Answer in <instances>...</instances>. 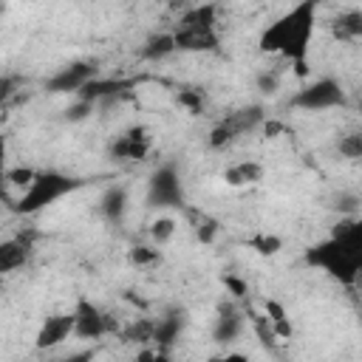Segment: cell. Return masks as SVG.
Masks as SVG:
<instances>
[{
    "label": "cell",
    "instance_id": "obj_28",
    "mask_svg": "<svg viewBox=\"0 0 362 362\" xmlns=\"http://www.w3.org/2000/svg\"><path fill=\"white\" fill-rule=\"evenodd\" d=\"M130 260L136 266H147V263H156L158 260V249H150V246H136L130 252Z\"/></svg>",
    "mask_w": 362,
    "mask_h": 362
},
{
    "label": "cell",
    "instance_id": "obj_25",
    "mask_svg": "<svg viewBox=\"0 0 362 362\" xmlns=\"http://www.w3.org/2000/svg\"><path fill=\"white\" fill-rule=\"evenodd\" d=\"M178 105L187 107L192 116H198L204 110V93L201 90H181L178 93Z\"/></svg>",
    "mask_w": 362,
    "mask_h": 362
},
{
    "label": "cell",
    "instance_id": "obj_24",
    "mask_svg": "<svg viewBox=\"0 0 362 362\" xmlns=\"http://www.w3.org/2000/svg\"><path fill=\"white\" fill-rule=\"evenodd\" d=\"M173 232H175V221H173V218H158V221H153V226H150V235H153L156 243H167V240L173 238Z\"/></svg>",
    "mask_w": 362,
    "mask_h": 362
},
{
    "label": "cell",
    "instance_id": "obj_9",
    "mask_svg": "<svg viewBox=\"0 0 362 362\" xmlns=\"http://www.w3.org/2000/svg\"><path fill=\"white\" fill-rule=\"evenodd\" d=\"M71 334H74V311H71V314H54V317H48V320L40 325L34 345H37L40 351H51V348L62 345Z\"/></svg>",
    "mask_w": 362,
    "mask_h": 362
},
{
    "label": "cell",
    "instance_id": "obj_3",
    "mask_svg": "<svg viewBox=\"0 0 362 362\" xmlns=\"http://www.w3.org/2000/svg\"><path fill=\"white\" fill-rule=\"evenodd\" d=\"M305 260L311 266L325 269L334 280H339L345 286H351L359 277V269H362V252H354V249H348V246H342V243H337L331 238L317 243V246H311L305 252Z\"/></svg>",
    "mask_w": 362,
    "mask_h": 362
},
{
    "label": "cell",
    "instance_id": "obj_29",
    "mask_svg": "<svg viewBox=\"0 0 362 362\" xmlns=\"http://www.w3.org/2000/svg\"><path fill=\"white\" fill-rule=\"evenodd\" d=\"M277 88H280V74H272V71H260L257 74V90L274 93Z\"/></svg>",
    "mask_w": 362,
    "mask_h": 362
},
{
    "label": "cell",
    "instance_id": "obj_5",
    "mask_svg": "<svg viewBox=\"0 0 362 362\" xmlns=\"http://www.w3.org/2000/svg\"><path fill=\"white\" fill-rule=\"evenodd\" d=\"M147 204L150 206H181L184 204V189L175 164H161L147 184Z\"/></svg>",
    "mask_w": 362,
    "mask_h": 362
},
{
    "label": "cell",
    "instance_id": "obj_34",
    "mask_svg": "<svg viewBox=\"0 0 362 362\" xmlns=\"http://www.w3.org/2000/svg\"><path fill=\"white\" fill-rule=\"evenodd\" d=\"M11 93H14V79L0 76V102H3V99H8Z\"/></svg>",
    "mask_w": 362,
    "mask_h": 362
},
{
    "label": "cell",
    "instance_id": "obj_12",
    "mask_svg": "<svg viewBox=\"0 0 362 362\" xmlns=\"http://www.w3.org/2000/svg\"><path fill=\"white\" fill-rule=\"evenodd\" d=\"M34 255V246L23 238H8L0 243V274H8L20 266H25Z\"/></svg>",
    "mask_w": 362,
    "mask_h": 362
},
{
    "label": "cell",
    "instance_id": "obj_1",
    "mask_svg": "<svg viewBox=\"0 0 362 362\" xmlns=\"http://www.w3.org/2000/svg\"><path fill=\"white\" fill-rule=\"evenodd\" d=\"M317 23V3L303 0L294 8H288L280 20H274L263 34H260V51L263 54H283L286 59L305 62V51L314 34Z\"/></svg>",
    "mask_w": 362,
    "mask_h": 362
},
{
    "label": "cell",
    "instance_id": "obj_30",
    "mask_svg": "<svg viewBox=\"0 0 362 362\" xmlns=\"http://www.w3.org/2000/svg\"><path fill=\"white\" fill-rule=\"evenodd\" d=\"M223 286H226V291L232 297H246V291H249L246 280H240L238 274H223Z\"/></svg>",
    "mask_w": 362,
    "mask_h": 362
},
{
    "label": "cell",
    "instance_id": "obj_7",
    "mask_svg": "<svg viewBox=\"0 0 362 362\" xmlns=\"http://www.w3.org/2000/svg\"><path fill=\"white\" fill-rule=\"evenodd\" d=\"M107 331H110L107 317L90 300H79L76 308H74V334L79 339H99Z\"/></svg>",
    "mask_w": 362,
    "mask_h": 362
},
{
    "label": "cell",
    "instance_id": "obj_8",
    "mask_svg": "<svg viewBox=\"0 0 362 362\" xmlns=\"http://www.w3.org/2000/svg\"><path fill=\"white\" fill-rule=\"evenodd\" d=\"M147 150H150V136H147V127H141V124L124 130L110 144V156L119 161H141L147 156Z\"/></svg>",
    "mask_w": 362,
    "mask_h": 362
},
{
    "label": "cell",
    "instance_id": "obj_4",
    "mask_svg": "<svg viewBox=\"0 0 362 362\" xmlns=\"http://www.w3.org/2000/svg\"><path fill=\"white\" fill-rule=\"evenodd\" d=\"M291 105L294 107H303V110H328V107H339L345 105V90L337 79L325 76V79H317L311 85H305L303 90H297L291 96Z\"/></svg>",
    "mask_w": 362,
    "mask_h": 362
},
{
    "label": "cell",
    "instance_id": "obj_18",
    "mask_svg": "<svg viewBox=\"0 0 362 362\" xmlns=\"http://www.w3.org/2000/svg\"><path fill=\"white\" fill-rule=\"evenodd\" d=\"M331 28H334V37H342V40H356V37H362V11H345V14H339L334 23H331Z\"/></svg>",
    "mask_w": 362,
    "mask_h": 362
},
{
    "label": "cell",
    "instance_id": "obj_13",
    "mask_svg": "<svg viewBox=\"0 0 362 362\" xmlns=\"http://www.w3.org/2000/svg\"><path fill=\"white\" fill-rule=\"evenodd\" d=\"M263 122V107L260 105H249V107H240L238 113H229L223 122H218L232 139H238V136H243V133H249L252 127H257Z\"/></svg>",
    "mask_w": 362,
    "mask_h": 362
},
{
    "label": "cell",
    "instance_id": "obj_15",
    "mask_svg": "<svg viewBox=\"0 0 362 362\" xmlns=\"http://www.w3.org/2000/svg\"><path fill=\"white\" fill-rule=\"evenodd\" d=\"M240 331H243V317L238 311H232V308H221V314L215 320V328H212L215 342L229 345V342H235L240 337Z\"/></svg>",
    "mask_w": 362,
    "mask_h": 362
},
{
    "label": "cell",
    "instance_id": "obj_19",
    "mask_svg": "<svg viewBox=\"0 0 362 362\" xmlns=\"http://www.w3.org/2000/svg\"><path fill=\"white\" fill-rule=\"evenodd\" d=\"M215 6L206 3V6H192L181 14V25H189V28H215Z\"/></svg>",
    "mask_w": 362,
    "mask_h": 362
},
{
    "label": "cell",
    "instance_id": "obj_21",
    "mask_svg": "<svg viewBox=\"0 0 362 362\" xmlns=\"http://www.w3.org/2000/svg\"><path fill=\"white\" fill-rule=\"evenodd\" d=\"M249 246L257 252V255H277L283 249V240L277 235H269V232H260V235H252L249 238Z\"/></svg>",
    "mask_w": 362,
    "mask_h": 362
},
{
    "label": "cell",
    "instance_id": "obj_32",
    "mask_svg": "<svg viewBox=\"0 0 362 362\" xmlns=\"http://www.w3.org/2000/svg\"><path fill=\"white\" fill-rule=\"evenodd\" d=\"M334 206H337L339 212H345V218H348V215H354V212H356L359 198H356L354 192H345V195H339V198H337V204H334Z\"/></svg>",
    "mask_w": 362,
    "mask_h": 362
},
{
    "label": "cell",
    "instance_id": "obj_2",
    "mask_svg": "<svg viewBox=\"0 0 362 362\" xmlns=\"http://www.w3.org/2000/svg\"><path fill=\"white\" fill-rule=\"evenodd\" d=\"M76 187H82L79 178H71V175H62L57 170H45V173H37L34 181L25 187V192L20 195V201H14V212L20 215H37L40 209L51 206L54 201H59L62 195L74 192Z\"/></svg>",
    "mask_w": 362,
    "mask_h": 362
},
{
    "label": "cell",
    "instance_id": "obj_6",
    "mask_svg": "<svg viewBox=\"0 0 362 362\" xmlns=\"http://www.w3.org/2000/svg\"><path fill=\"white\" fill-rule=\"evenodd\" d=\"M90 79H96V62H88V59H79V62H71L65 68H59L48 82L45 88L51 93H76L82 85H88Z\"/></svg>",
    "mask_w": 362,
    "mask_h": 362
},
{
    "label": "cell",
    "instance_id": "obj_39",
    "mask_svg": "<svg viewBox=\"0 0 362 362\" xmlns=\"http://www.w3.org/2000/svg\"><path fill=\"white\" fill-rule=\"evenodd\" d=\"M206 362H221V356H212V359H206Z\"/></svg>",
    "mask_w": 362,
    "mask_h": 362
},
{
    "label": "cell",
    "instance_id": "obj_16",
    "mask_svg": "<svg viewBox=\"0 0 362 362\" xmlns=\"http://www.w3.org/2000/svg\"><path fill=\"white\" fill-rule=\"evenodd\" d=\"M99 209H102V215H105L107 221H122V215H124V209H127V189L119 187V184L107 187V189L102 192Z\"/></svg>",
    "mask_w": 362,
    "mask_h": 362
},
{
    "label": "cell",
    "instance_id": "obj_10",
    "mask_svg": "<svg viewBox=\"0 0 362 362\" xmlns=\"http://www.w3.org/2000/svg\"><path fill=\"white\" fill-rule=\"evenodd\" d=\"M175 51H218V34L215 28H189L178 25L173 31Z\"/></svg>",
    "mask_w": 362,
    "mask_h": 362
},
{
    "label": "cell",
    "instance_id": "obj_23",
    "mask_svg": "<svg viewBox=\"0 0 362 362\" xmlns=\"http://www.w3.org/2000/svg\"><path fill=\"white\" fill-rule=\"evenodd\" d=\"M122 337L130 339V342H153V322H150V320H139V322H133Z\"/></svg>",
    "mask_w": 362,
    "mask_h": 362
},
{
    "label": "cell",
    "instance_id": "obj_33",
    "mask_svg": "<svg viewBox=\"0 0 362 362\" xmlns=\"http://www.w3.org/2000/svg\"><path fill=\"white\" fill-rule=\"evenodd\" d=\"M93 348H85V351H76V354H71V356H65V359H59V362H93Z\"/></svg>",
    "mask_w": 362,
    "mask_h": 362
},
{
    "label": "cell",
    "instance_id": "obj_26",
    "mask_svg": "<svg viewBox=\"0 0 362 362\" xmlns=\"http://www.w3.org/2000/svg\"><path fill=\"white\" fill-rule=\"evenodd\" d=\"M90 113H93V105H90V102L76 99L71 107H65V113H62V116H65V122H85Z\"/></svg>",
    "mask_w": 362,
    "mask_h": 362
},
{
    "label": "cell",
    "instance_id": "obj_22",
    "mask_svg": "<svg viewBox=\"0 0 362 362\" xmlns=\"http://www.w3.org/2000/svg\"><path fill=\"white\" fill-rule=\"evenodd\" d=\"M337 150H339L345 158H351V161L362 158V136H359V133H348V136H342V139L337 141Z\"/></svg>",
    "mask_w": 362,
    "mask_h": 362
},
{
    "label": "cell",
    "instance_id": "obj_14",
    "mask_svg": "<svg viewBox=\"0 0 362 362\" xmlns=\"http://www.w3.org/2000/svg\"><path fill=\"white\" fill-rule=\"evenodd\" d=\"M130 88V82H124V79H90L88 85H82L79 90H76V99H82V102H90V105H96L99 99H107V96H116V93H122V90H127Z\"/></svg>",
    "mask_w": 362,
    "mask_h": 362
},
{
    "label": "cell",
    "instance_id": "obj_38",
    "mask_svg": "<svg viewBox=\"0 0 362 362\" xmlns=\"http://www.w3.org/2000/svg\"><path fill=\"white\" fill-rule=\"evenodd\" d=\"M153 362H170V356H167V354H164V351H158V354H156V356H153Z\"/></svg>",
    "mask_w": 362,
    "mask_h": 362
},
{
    "label": "cell",
    "instance_id": "obj_37",
    "mask_svg": "<svg viewBox=\"0 0 362 362\" xmlns=\"http://www.w3.org/2000/svg\"><path fill=\"white\" fill-rule=\"evenodd\" d=\"M280 130H283V124H277V122H269V124H266V133H269V136H277Z\"/></svg>",
    "mask_w": 362,
    "mask_h": 362
},
{
    "label": "cell",
    "instance_id": "obj_36",
    "mask_svg": "<svg viewBox=\"0 0 362 362\" xmlns=\"http://www.w3.org/2000/svg\"><path fill=\"white\" fill-rule=\"evenodd\" d=\"M221 362H249V356L246 354H226V356H221Z\"/></svg>",
    "mask_w": 362,
    "mask_h": 362
},
{
    "label": "cell",
    "instance_id": "obj_20",
    "mask_svg": "<svg viewBox=\"0 0 362 362\" xmlns=\"http://www.w3.org/2000/svg\"><path fill=\"white\" fill-rule=\"evenodd\" d=\"M173 51H175L173 34H153V37L144 42V48H141L144 59H164V57H170Z\"/></svg>",
    "mask_w": 362,
    "mask_h": 362
},
{
    "label": "cell",
    "instance_id": "obj_17",
    "mask_svg": "<svg viewBox=\"0 0 362 362\" xmlns=\"http://www.w3.org/2000/svg\"><path fill=\"white\" fill-rule=\"evenodd\" d=\"M263 178V167L257 161H240L223 173V181L229 187H243V184H257Z\"/></svg>",
    "mask_w": 362,
    "mask_h": 362
},
{
    "label": "cell",
    "instance_id": "obj_11",
    "mask_svg": "<svg viewBox=\"0 0 362 362\" xmlns=\"http://www.w3.org/2000/svg\"><path fill=\"white\" fill-rule=\"evenodd\" d=\"M184 325H187V311L173 308V311L164 314L158 322H153V342H156L158 348H170V345L181 337Z\"/></svg>",
    "mask_w": 362,
    "mask_h": 362
},
{
    "label": "cell",
    "instance_id": "obj_31",
    "mask_svg": "<svg viewBox=\"0 0 362 362\" xmlns=\"http://www.w3.org/2000/svg\"><path fill=\"white\" fill-rule=\"evenodd\" d=\"M215 232H218V223H215L212 218H204V221L198 223V229H195V235H198V240H201V243H212Z\"/></svg>",
    "mask_w": 362,
    "mask_h": 362
},
{
    "label": "cell",
    "instance_id": "obj_35",
    "mask_svg": "<svg viewBox=\"0 0 362 362\" xmlns=\"http://www.w3.org/2000/svg\"><path fill=\"white\" fill-rule=\"evenodd\" d=\"M153 356H156V351L144 348V351H139V354H136V359H133V362H153Z\"/></svg>",
    "mask_w": 362,
    "mask_h": 362
},
{
    "label": "cell",
    "instance_id": "obj_27",
    "mask_svg": "<svg viewBox=\"0 0 362 362\" xmlns=\"http://www.w3.org/2000/svg\"><path fill=\"white\" fill-rule=\"evenodd\" d=\"M34 170H28V167H14V170H6V181L8 184H14V187H28L31 181H34Z\"/></svg>",
    "mask_w": 362,
    "mask_h": 362
}]
</instances>
